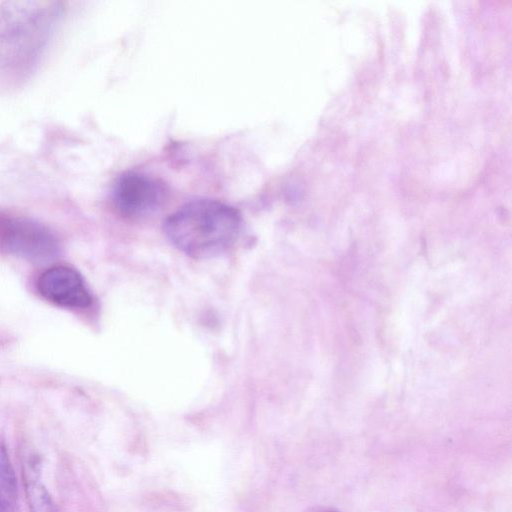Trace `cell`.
<instances>
[{"label": "cell", "mask_w": 512, "mask_h": 512, "mask_svg": "<svg viewBox=\"0 0 512 512\" xmlns=\"http://www.w3.org/2000/svg\"><path fill=\"white\" fill-rule=\"evenodd\" d=\"M242 227L240 213L211 199L190 201L167 217L164 232L180 251L194 259L218 256L236 242Z\"/></svg>", "instance_id": "cell-1"}, {"label": "cell", "mask_w": 512, "mask_h": 512, "mask_svg": "<svg viewBox=\"0 0 512 512\" xmlns=\"http://www.w3.org/2000/svg\"><path fill=\"white\" fill-rule=\"evenodd\" d=\"M0 244L15 256L47 262L59 253L55 235L41 223L26 218H7L0 223Z\"/></svg>", "instance_id": "cell-2"}, {"label": "cell", "mask_w": 512, "mask_h": 512, "mask_svg": "<svg viewBox=\"0 0 512 512\" xmlns=\"http://www.w3.org/2000/svg\"><path fill=\"white\" fill-rule=\"evenodd\" d=\"M166 194V187L160 180L146 174L126 172L115 182L112 198L120 213L138 218L157 211Z\"/></svg>", "instance_id": "cell-3"}, {"label": "cell", "mask_w": 512, "mask_h": 512, "mask_svg": "<svg viewBox=\"0 0 512 512\" xmlns=\"http://www.w3.org/2000/svg\"><path fill=\"white\" fill-rule=\"evenodd\" d=\"M38 290L48 301L67 308H85L92 296L81 275L67 266L45 270L38 280Z\"/></svg>", "instance_id": "cell-4"}, {"label": "cell", "mask_w": 512, "mask_h": 512, "mask_svg": "<svg viewBox=\"0 0 512 512\" xmlns=\"http://www.w3.org/2000/svg\"><path fill=\"white\" fill-rule=\"evenodd\" d=\"M17 479L6 447L0 444V512H12L17 504Z\"/></svg>", "instance_id": "cell-5"}, {"label": "cell", "mask_w": 512, "mask_h": 512, "mask_svg": "<svg viewBox=\"0 0 512 512\" xmlns=\"http://www.w3.org/2000/svg\"><path fill=\"white\" fill-rule=\"evenodd\" d=\"M40 475L24 474L26 499L30 512H57L56 505L39 480Z\"/></svg>", "instance_id": "cell-6"}, {"label": "cell", "mask_w": 512, "mask_h": 512, "mask_svg": "<svg viewBox=\"0 0 512 512\" xmlns=\"http://www.w3.org/2000/svg\"><path fill=\"white\" fill-rule=\"evenodd\" d=\"M329 512H334V511H329Z\"/></svg>", "instance_id": "cell-7"}]
</instances>
